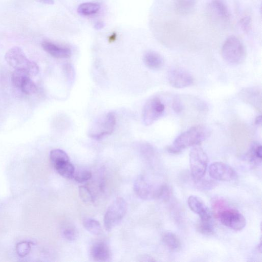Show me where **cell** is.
Instances as JSON below:
<instances>
[{"label":"cell","instance_id":"1","mask_svg":"<svg viewBox=\"0 0 262 262\" xmlns=\"http://www.w3.org/2000/svg\"><path fill=\"white\" fill-rule=\"evenodd\" d=\"M212 206L215 216L224 226L236 231H241L245 227L246 222L243 215L228 206L222 198L214 200Z\"/></svg>","mask_w":262,"mask_h":262},{"label":"cell","instance_id":"2","mask_svg":"<svg viewBox=\"0 0 262 262\" xmlns=\"http://www.w3.org/2000/svg\"><path fill=\"white\" fill-rule=\"evenodd\" d=\"M208 130L202 126L191 128L181 134L167 150L172 154H178L184 149L200 144L209 137Z\"/></svg>","mask_w":262,"mask_h":262},{"label":"cell","instance_id":"3","mask_svg":"<svg viewBox=\"0 0 262 262\" xmlns=\"http://www.w3.org/2000/svg\"><path fill=\"white\" fill-rule=\"evenodd\" d=\"M7 63L15 69L26 71L31 76H36L39 72L38 65L29 60L23 50L19 47H14L9 49L5 54Z\"/></svg>","mask_w":262,"mask_h":262},{"label":"cell","instance_id":"4","mask_svg":"<svg viewBox=\"0 0 262 262\" xmlns=\"http://www.w3.org/2000/svg\"><path fill=\"white\" fill-rule=\"evenodd\" d=\"M222 56L228 63L238 65L245 57V51L242 43L235 36L229 37L225 41L222 48Z\"/></svg>","mask_w":262,"mask_h":262},{"label":"cell","instance_id":"5","mask_svg":"<svg viewBox=\"0 0 262 262\" xmlns=\"http://www.w3.org/2000/svg\"><path fill=\"white\" fill-rule=\"evenodd\" d=\"M128 205L122 198H117L111 204L104 217V224L110 231L122 221L127 213Z\"/></svg>","mask_w":262,"mask_h":262},{"label":"cell","instance_id":"6","mask_svg":"<svg viewBox=\"0 0 262 262\" xmlns=\"http://www.w3.org/2000/svg\"><path fill=\"white\" fill-rule=\"evenodd\" d=\"M208 157L200 147H193L190 153V164L192 176L196 181L201 180L208 166Z\"/></svg>","mask_w":262,"mask_h":262},{"label":"cell","instance_id":"7","mask_svg":"<svg viewBox=\"0 0 262 262\" xmlns=\"http://www.w3.org/2000/svg\"><path fill=\"white\" fill-rule=\"evenodd\" d=\"M134 190L142 199H161L164 192V185L154 186L144 177L140 176L134 182Z\"/></svg>","mask_w":262,"mask_h":262},{"label":"cell","instance_id":"8","mask_svg":"<svg viewBox=\"0 0 262 262\" xmlns=\"http://www.w3.org/2000/svg\"><path fill=\"white\" fill-rule=\"evenodd\" d=\"M116 124L115 114L109 112L98 120L90 130L89 136L95 140H101L113 132Z\"/></svg>","mask_w":262,"mask_h":262},{"label":"cell","instance_id":"9","mask_svg":"<svg viewBox=\"0 0 262 262\" xmlns=\"http://www.w3.org/2000/svg\"><path fill=\"white\" fill-rule=\"evenodd\" d=\"M165 111V106L158 97L151 98L145 106L143 119L146 126L154 124L163 114Z\"/></svg>","mask_w":262,"mask_h":262},{"label":"cell","instance_id":"10","mask_svg":"<svg viewBox=\"0 0 262 262\" xmlns=\"http://www.w3.org/2000/svg\"><path fill=\"white\" fill-rule=\"evenodd\" d=\"M209 174L213 179L222 181H231L237 177L232 167L221 162L212 163L209 167Z\"/></svg>","mask_w":262,"mask_h":262},{"label":"cell","instance_id":"11","mask_svg":"<svg viewBox=\"0 0 262 262\" xmlns=\"http://www.w3.org/2000/svg\"><path fill=\"white\" fill-rule=\"evenodd\" d=\"M170 85L175 88H184L194 84V79L188 72L181 69H172L168 74Z\"/></svg>","mask_w":262,"mask_h":262},{"label":"cell","instance_id":"12","mask_svg":"<svg viewBox=\"0 0 262 262\" xmlns=\"http://www.w3.org/2000/svg\"><path fill=\"white\" fill-rule=\"evenodd\" d=\"M207 13L214 19L227 21L230 17L228 7L224 0H212L207 7Z\"/></svg>","mask_w":262,"mask_h":262},{"label":"cell","instance_id":"13","mask_svg":"<svg viewBox=\"0 0 262 262\" xmlns=\"http://www.w3.org/2000/svg\"><path fill=\"white\" fill-rule=\"evenodd\" d=\"M188 205L190 209L199 215L201 220H211L212 214L203 201L198 196H191L188 199Z\"/></svg>","mask_w":262,"mask_h":262},{"label":"cell","instance_id":"14","mask_svg":"<svg viewBox=\"0 0 262 262\" xmlns=\"http://www.w3.org/2000/svg\"><path fill=\"white\" fill-rule=\"evenodd\" d=\"M240 98L245 103L255 107L258 110H262V92L256 87L243 89L239 94Z\"/></svg>","mask_w":262,"mask_h":262},{"label":"cell","instance_id":"15","mask_svg":"<svg viewBox=\"0 0 262 262\" xmlns=\"http://www.w3.org/2000/svg\"><path fill=\"white\" fill-rule=\"evenodd\" d=\"M42 46L44 50L55 58L66 59L71 56V51L69 48L58 46L50 42H43Z\"/></svg>","mask_w":262,"mask_h":262},{"label":"cell","instance_id":"16","mask_svg":"<svg viewBox=\"0 0 262 262\" xmlns=\"http://www.w3.org/2000/svg\"><path fill=\"white\" fill-rule=\"evenodd\" d=\"M91 255L95 261L105 262L110 258L111 252L105 243L99 242L92 246L91 249Z\"/></svg>","mask_w":262,"mask_h":262},{"label":"cell","instance_id":"17","mask_svg":"<svg viewBox=\"0 0 262 262\" xmlns=\"http://www.w3.org/2000/svg\"><path fill=\"white\" fill-rule=\"evenodd\" d=\"M196 3V0H174L173 7L178 15L187 16L193 12Z\"/></svg>","mask_w":262,"mask_h":262},{"label":"cell","instance_id":"18","mask_svg":"<svg viewBox=\"0 0 262 262\" xmlns=\"http://www.w3.org/2000/svg\"><path fill=\"white\" fill-rule=\"evenodd\" d=\"M144 61L147 66L153 70H158L163 65V59L157 52L149 51L144 56Z\"/></svg>","mask_w":262,"mask_h":262},{"label":"cell","instance_id":"19","mask_svg":"<svg viewBox=\"0 0 262 262\" xmlns=\"http://www.w3.org/2000/svg\"><path fill=\"white\" fill-rule=\"evenodd\" d=\"M54 169L65 178L72 179L75 173V168L70 161H62L53 165Z\"/></svg>","mask_w":262,"mask_h":262},{"label":"cell","instance_id":"20","mask_svg":"<svg viewBox=\"0 0 262 262\" xmlns=\"http://www.w3.org/2000/svg\"><path fill=\"white\" fill-rule=\"evenodd\" d=\"M162 241L171 250L176 251L181 248V242L179 238L172 232L164 233L162 235Z\"/></svg>","mask_w":262,"mask_h":262},{"label":"cell","instance_id":"21","mask_svg":"<svg viewBox=\"0 0 262 262\" xmlns=\"http://www.w3.org/2000/svg\"><path fill=\"white\" fill-rule=\"evenodd\" d=\"M247 157L250 162L257 165L261 163L262 158V148L261 144L254 143L248 152Z\"/></svg>","mask_w":262,"mask_h":262},{"label":"cell","instance_id":"22","mask_svg":"<svg viewBox=\"0 0 262 262\" xmlns=\"http://www.w3.org/2000/svg\"><path fill=\"white\" fill-rule=\"evenodd\" d=\"M98 3L87 2L81 4L78 8V13L83 16H89L96 14L100 9Z\"/></svg>","mask_w":262,"mask_h":262},{"label":"cell","instance_id":"23","mask_svg":"<svg viewBox=\"0 0 262 262\" xmlns=\"http://www.w3.org/2000/svg\"><path fill=\"white\" fill-rule=\"evenodd\" d=\"M83 225L87 231L93 235L97 236L101 234V224L96 220L91 219V218H86L83 220Z\"/></svg>","mask_w":262,"mask_h":262},{"label":"cell","instance_id":"24","mask_svg":"<svg viewBox=\"0 0 262 262\" xmlns=\"http://www.w3.org/2000/svg\"><path fill=\"white\" fill-rule=\"evenodd\" d=\"M29 78L31 76L26 71L15 69L12 75V82L16 87L20 88L21 85Z\"/></svg>","mask_w":262,"mask_h":262},{"label":"cell","instance_id":"25","mask_svg":"<svg viewBox=\"0 0 262 262\" xmlns=\"http://www.w3.org/2000/svg\"><path fill=\"white\" fill-rule=\"evenodd\" d=\"M196 230L204 235L210 236L214 233V227L211 220H201L196 224Z\"/></svg>","mask_w":262,"mask_h":262},{"label":"cell","instance_id":"26","mask_svg":"<svg viewBox=\"0 0 262 262\" xmlns=\"http://www.w3.org/2000/svg\"><path fill=\"white\" fill-rule=\"evenodd\" d=\"M50 159L53 165L60 162L70 160L66 153L60 149L52 150L50 153Z\"/></svg>","mask_w":262,"mask_h":262},{"label":"cell","instance_id":"27","mask_svg":"<svg viewBox=\"0 0 262 262\" xmlns=\"http://www.w3.org/2000/svg\"><path fill=\"white\" fill-rule=\"evenodd\" d=\"M20 89L24 93L31 95L37 92V87L35 83L31 80V78H29L21 85Z\"/></svg>","mask_w":262,"mask_h":262},{"label":"cell","instance_id":"28","mask_svg":"<svg viewBox=\"0 0 262 262\" xmlns=\"http://www.w3.org/2000/svg\"><path fill=\"white\" fill-rule=\"evenodd\" d=\"M31 250V243L27 241L20 242L16 246L17 253L20 257L23 258L27 256Z\"/></svg>","mask_w":262,"mask_h":262},{"label":"cell","instance_id":"29","mask_svg":"<svg viewBox=\"0 0 262 262\" xmlns=\"http://www.w3.org/2000/svg\"><path fill=\"white\" fill-rule=\"evenodd\" d=\"M92 177V173L88 170H80L74 173L73 178L76 181L83 183L88 181Z\"/></svg>","mask_w":262,"mask_h":262},{"label":"cell","instance_id":"30","mask_svg":"<svg viewBox=\"0 0 262 262\" xmlns=\"http://www.w3.org/2000/svg\"><path fill=\"white\" fill-rule=\"evenodd\" d=\"M79 194L81 199L86 203L93 201V196L89 189L85 186L79 187Z\"/></svg>","mask_w":262,"mask_h":262},{"label":"cell","instance_id":"31","mask_svg":"<svg viewBox=\"0 0 262 262\" xmlns=\"http://www.w3.org/2000/svg\"><path fill=\"white\" fill-rule=\"evenodd\" d=\"M65 238L69 241H73L77 237V234L74 229L71 228L66 229L63 233Z\"/></svg>","mask_w":262,"mask_h":262},{"label":"cell","instance_id":"32","mask_svg":"<svg viewBox=\"0 0 262 262\" xmlns=\"http://www.w3.org/2000/svg\"><path fill=\"white\" fill-rule=\"evenodd\" d=\"M172 108L174 111L177 113L182 112L183 109V106L179 97L174 98L172 104Z\"/></svg>","mask_w":262,"mask_h":262},{"label":"cell","instance_id":"33","mask_svg":"<svg viewBox=\"0 0 262 262\" xmlns=\"http://www.w3.org/2000/svg\"><path fill=\"white\" fill-rule=\"evenodd\" d=\"M251 25L250 18L248 17L244 18L241 21V25L242 28L245 31L247 32L250 28Z\"/></svg>","mask_w":262,"mask_h":262},{"label":"cell","instance_id":"34","mask_svg":"<svg viewBox=\"0 0 262 262\" xmlns=\"http://www.w3.org/2000/svg\"><path fill=\"white\" fill-rule=\"evenodd\" d=\"M140 261H143V262H154V261H156V260H154L152 257H150L149 256H144L143 257H141V260H140Z\"/></svg>","mask_w":262,"mask_h":262},{"label":"cell","instance_id":"35","mask_svg":"<svg viewBox=\"0 0 262 262\" xmlns=\"http://www.w3.org/2000/svg\"><path fill=\"white\" fill-rule=\"evenodd\" d=\"M36 1L47 5H53L54 3V0H36Z\"/></svg>","mask_w":262,"mask_h":262},{"label":"cell","instance_id":"36","mask_svg":"<svg viewBox=\"0 0 262 262\" xmlns=\"http://www.w3.org/2000/svg\"><path fill=\"white\" fill-rule=\"evenodd\" d=\"M104 26V24L103 22H97L95 25V28L96 29H102Z\"/></svg>","mask_w":262,"mask_h":262},{"label":"cell","instance_id":"37","mask_svg":"<svg viewBox=\"0 0 262 262\" xmlns=\"http://www.w3.org/2000/svg\"><path fill=\"white\" fill-rule=\"evenodd\" d=\"M256 124L257 125H261L262 123V117L261 116H258L256 119Z\"/></svg>","mask_w":262,"mask_h":262}]
</instances>
